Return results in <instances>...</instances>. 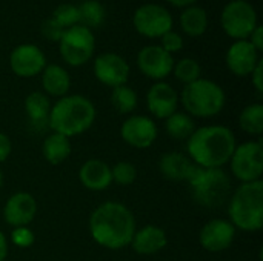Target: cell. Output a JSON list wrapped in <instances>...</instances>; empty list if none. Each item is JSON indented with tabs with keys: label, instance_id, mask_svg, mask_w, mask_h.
<instances>
[{
	"label": "cell",
	"instance_id": "3957f363",
	"mask_svg": "<svg viewBox=\"0 0 263 261\" xmlns=\"http://www.w3.org/2000/svg\"><path fill=\"white\" fill-rule=\"evenodd\" d=\"M96 106L85 95H65L52 106L48 118V128L52 132L68 138L86 132L96 122Z\"/></svg>",
	"mask_w": 263,
	"mask_h": 261
},
{
	"label": "cell",
	"instance_id": "8992f818",
	"mask_svg": "<svg viewBox=\"0 0 263 261\" xmlns=\"http://www.w3.org/2000/svg\"><path fill=\"white\" fill-rule=\"evenodd\" d=\"M196 202L205 208H219L230 200L231 180L222 168H199L190 178Z\"/></svg>",
	"mask_w": 263,
	"mask_h": 261
},
{
	"label": "cell",
	"instance_id": "60d3db41",
	"mask_svg": "<svg viewBox=\"0 0 263 261\" xmlns=\"http://www.w3.org/2000/svg\"><path fill=\"white\" fill-rule=\"evenodd\" d=\"M2 185H3V172L0 169V188H2Z\"/></svg>",
	"mask_w": 263,
	"mask_h": 261
},
{
	"label": "cell",
	"instance_id": "d590c367",
	"mask_svg": "<svg viewBox=\"0 0 263 261\" xmlns=\"http://www.w3.org/2000/svg\"><path fill=\"white\" fill-rule=\"evenodd\" d=\"M251 82H253V85H254L256 91H257L259 94H262L263 92V60L262 58L259 60L257 66H256V68H254V71L251 72Z\"/></svg>",
	"mask_w": 263,
	"mask_h": 261
},
{
	"label": "cell",
	"instance_id": "d6a6232c",
	"mask_svg": "<svg viewBox=\"0 0 263 261\" xmlns=\"http://www.w3.org/2000/svg\"><path fill=\"white\" fill-rule=\"evenodd\" d=\"M11 242L14 246L20 248V249H26L31 248L35 242L34 232L29 229V226H22V228H14L11 232Z\"/></svg>",
	"mask_w": 263,
	"mask_h": 261
},
{
	"label": "cell",
	"instance_id": "1f68e13d",
	"mask_svg": "<svg viewBox=\"0 0 263 261\" xmlns=\"http://www.w3.org/2000/svg\"><path fill=\"white\" fill-rule=\"evenodd\" d=\"M52 18L63 28H72L79 25V8L72 3H62L55 8Z\"/></svg>",
	"mask_w": 263,
	"mask_h": 261
},
{
	"label": "cell",
	"instance_id": "6da1fadb",
	"mask_svg": "<svg viewBox=\"0 0 263 261\" xmlns=\"http://www.w3.org/2000/svg\"><path fill=\"white\" fill-rule=\"evenodd\" d=\"M91 238L102 248L120 251L126 248L136 234V218L122 203L105 202L89 215Z\"/></svg>",
	"mask_w": 263,
	"mask_h": 261
},
{
	"label": "cell",
	"instance_id": "4dcf8cb0",
	"mask_svg": "<svg viewBox=\"0 0 263 261\" xmlns=\"http://www.w3.org/2000/svg\"><path fill=\"white\" fill-rule=\"evenodd\" d=\"M111 177L119 186H131L137 180V168L131 162H119L111 168Z\"/></svg>",
	"mask_w": 263,
	"mask_h": 261
},
{
	"label": "cell",
	"instance_id": "7402d4cb",
	"mask_svg": "<svg viewBox=\"0 0 263 261\" xmlns=\"http://www.w3.org/2000/svg\"><path fill=\"white\" fill-rule=\"evenodd\" d=\"M42 86L46 95L62 98L68 95L71 88V77L60 65H46L42 71Z\"/></svg>",
	"mask_w": 263,
	"mask_h": 261
},
{
	"label": "cell",
	"instance_id": "e0dca14e",
	"mask_svg": "<svg viewBox=\"0 0 263 261\" xmlns=\"http://www.w3.org/2000/svg\"><path fill=\"white\" fill-rule=\"evenodd\" d=\"M146 106L153 117L166 120L177 111L179 94L170 83L157 82L146 92Z\"/></svg>",
	"mask_w": 263,
	"mask_h": 261
},
{
	"label": "cell",
	"instance_id": "ab89813d",
	"mask_svg": "<svg viewBox=\"0 0 263 261\" xmlns=\"http://www.w3.org/2000/svg\"><path fill=\"white\" fill-rule=\"evenodd\" d=\"M168 3L174 5V6H179V8H183V6H191L196 0H166Z\"/></svg>",
	"mask_w": 263,
	"mask_h": 261
},
{
	"label": "cell",
	"instance_id": "83f0119b",
	"mask_svg": "<svg viewBox=\"0 0 263 261\" xmlns=\"http://www.w3.org/2000/svg\"><path fill=\"white\" fill-rule=\"evenodd\" d=\"M139 98L137 92L129 88L128 85H122L117 88H112L111 92V105L119 114H129L137 108Z\"/></svg>",
	"mask_w": 263,
	"mask_h": 261
},
{
	"label": "cell",
	"instance_id": "ffe728a7",
	"mask_svg": "<svg viewBox=\"0 0 263 261\" xmlns=\"http://www.w3.org/2000/svg\"><path fill=\"white\" fill-rule=\"evenodd\" d=\"M159 169L162 175L173 182H190L197 169V165L182 152H166L160 157Z\"/></svg>",
	"mask_w": 263,
	"mask_h": 261
},
{
	"label": "cell",
	"instance_id": "8d00e7d4",
	"mask_svg": "<svg viewBox=\"0 0 263 261\" xmlns=\"http://www.w3.org/2000/svg\"><path fill=\"white\" fill-rule=\"evenodd\" d=\"M12 151V143L9 140V137L3 132H0V163L6 162V158L11 155Z\"/></svg>",
	"mask_w": 263,
	"mask_h": 261
},
{
	"label": "cell",
	"instance_id": "d4e9b609",
	"mask_svg": "<svg viewBox=\"0 0 263 261\" xmlns=\"http://www.w3.org/2000/svg\"><path fill=\"white\" fill-rule=\"evenodd\" d=\"M180 26L183 32L191 37H200L208 28L206 11L200 6H188L180 15Z\"/></svg>",
	"mask_w": 263,
	"mask_h": 261
},
{
	"label": "cell",
	"instance_id": "9a60e30c",
	"mask_svg": "<svg viewBox=\"0 0 263 261\" xmlns=\"http://www.w3.org/2000/svg\"><path fill=\"white\" fill-rule=\"evenodd\" d=\"M94 75L100 83L109 88H117L126 85L129 77V65L122 55L105 52L94 60Z\"/></svg>",
	"mask_w": 263,
	"mask_h": 261
},
{
	"label": "cell",
	"instance_id": "f1b7e54d",
	"mask_svg": "<svg viewBox=\"0 0 263 261\" xmlns=\"http://www.w3.org/2000/svg\"><path fill=\"white\" fill-rule=\"evenodd\" d=\"M77 8H79V23H82V26L91 29V28H97L103 23L105 8L100 2L86 0Z\"/></svg>",
	"mask_w": 263,
	"mask_h": 261
},
{
	"label": "cell",
	"instance_id": "484cf974",
	"mask_svg": "<svg viewBox=\"0 0 263 261\" xmlns=\"http://www.w3.org/2000/svg\"><path fill=\"white\" fill-rule=\"evenodd\" d=\"M165 129L168 135L174 140H188L196 131V123L193 117H190L186 112L176 111L165 120Z\"/></svg>",
	"mask_w": 263,
	"mask_h": 261
},
{
	"label": "cell",
	"instance_id": "4316f807",
	"mask_svg": "<svg viewBox=\"0 0 263 261\" xmlns=\"http://www.w3.org/2000/svg\"><path fill=\"white\" fill-rule=\"evenodd\" d=\"M239 125L243 132L250 135H262L263 134V105L253 103L243 108L239 115Z\"/></svg>",
	"mask_w": 263,
	"mask_h": 261
},
{
	"label": "cell",
	"instance_id": "f546056e",
	"mask_svg": "<svg viewBox=\"0 0 263 261\" xmlns=\"http://www.w3.org/2000/svg\"><path fill=\"white\" fill-rule=\"evenodd\" d=\"M173 74L176 75V78L179 82H182L185 85H190V83H193V82L200 78L202 68H200L197 60L186 57V58H182L177 63H174Z\"/></svg>",
	"mask_w": 263,
	"mask_h": 261
},
{
	"label": "cell",
	"instance_id": "52a82bcc",
	"mask_svg": "<svg viewBox=\"0 0 263 261\" xmlns=\"http://www.w3.org/2000/svg\"><path fill=\"white\" fill-rule=\"evenodd\" d=\"M231 174L242 183L262 180L263 145L260 140L245 142L237 145L230 158Z\"/></svg>",
	"mask_w": 263,
	"mask_h": 261
},
{
	"label": "cell",
	"instance_id": "ba28073f",
	"mask_svg": "<svg viewBox=\"0 0 263 261\" xmlns=\"http://www.w3.org/2000/svg\"><path fill=\"white\" fill-rule=\"evenodd\" d=\"M60 55L69 66H82L89 62L94 54L96 38L91 29L76 25L63 31L60 38Z\"/></svg>",
	"mask_w": 263,
	"mask_h": 261
},
{
	"label": "cell",
	"instance_id": "277c9868",
	"mask_svg": "<svg viewBox=\"0 0 263 261\" xmlns=\"http://www.w3.org/2000/svg\"><path fill=\"white\" fill-rule=\"evenodd\" d=\"M230 223L245 232L263 228V180L242 183L228 200Z\"/></svg>",
	"mask_w": 263,
	"mask_h": 261
},
{
	"label": "cell",
	"instance_id": "44dd1931",
	"mask_svg": "<svg viewBox=\"0 0 263 261\" xmlns=\"http://www.w3.org/2000/svg\"><path fill=\"white\" fill-rule=\"evenodd\" d=\"M129 245L136 254L153 255V254H157L166 248L168 237L162 228L154 226V225H148V226H143L142 229L136 231Z\"/></svg>",
	"mask_w": 263,
	"mask_h": 261
},
{
	"label": "cell",
	"instance_id": "7a4b0ae2",
	"mask_svg": "<svg viewBox=\"0 0 263 261\" xmlns=\"http://www.w3.org/2000/svg\"><path fill=\"white\" fill-rule=\"evenodd\" d=\"M236 146L234 132L223 125L197 128L186 142L188 157L199 168H223Z\"/></svg>",
	"mask_w": 263,
	"mask_h": 261
},
{
	"label": "cell",
	"instance_id": "603a6c76",
	"mask_svg": "<svg viewBox=\"0 0 263 261\" xmlns=\"http://www.w3.org/2000/svg\"><path fill=\"white\" fill-rule=\"evenodd\" d=\"M51 100L45 92L35 91L25 98V112L31 125L37 129L48 128V118L51 112Z\"/></svg>",
	"mask_w": 263,
	"mask_h": 261
},
{
	"label": "cell",
	"instance_id": "cb8c5ba5",
	"mask_svg": "<svg viewBox=\"0 0 263 261\" xmlns=\"http://www.w3.org/2000/svg\"><path fill=\"white\" fill-rule=\"evenodd\" d=\"M42 154L49 165H54V166L62 165L71 154V142L68 137L62 134L51 132L43 140Z\"/></svg>",
	"mask_w": 263,
	"mask_h": 261
},
{
	"label": "cell",
	"instance_id": "8fae6325",
	"mask_svg": "<svg viewBox=\"0 0 263 261\" xmlns=\"http://www.w3.org/2000/svg\"><path fill=\"white\" fill-rule=\"evenodd\" d=\"M159 129L156 122L146 115H129L120 126L122 140L136 149H146L157 140Z\"/></svg>",
	"mask_w": 263,
	"mask_h": 261
},
{
	"label": "cell",
	"instance_id": "836d02e7",
	"mask_svg": "<svg viewBox=\"0 0 263 261\" xmlns=\"http://www.w3.org/2000/svg\"><path fill=\"white\" fill-rule=\"evenodd\" d=\"M63 28L51 17V18H46L42 26H40V32L45 38L51 40V42H60L62 35H63Z\"/></svg>",
	"mask_w": 263,
	"mask_h": 261
},
{
	"label": "cell",
	"instance_id": "e575fe53",
	"mask_svg": "<svg viewBox=\"0 0 263 261\" xmlns=\"http://www.w3.org/2000/svg\"><path fill=\"white\" fill-rule=\"evenodd\" d=\"M160 38H162V45L160 46L168 54H171V55H173V52H177V51H180L183 48V38H182V35L177 34V32H174V31H170V32L163 34Z\"/></svg>",
	"mask_w": 263,
	"mask_h": 261
},
{
	"label": "cell",
	"instance_id": "9c48e42d",
	"mask_svg": "<svg viewBox=\"0 0 263 261\" xmlns=\"http://www.w3.org/2000/svg\"><path fill=\"white\" fill-rule=\"evenodd\" d=\"M220 23L230 37L247 40L257 26V12L251 3L245 0H233L223 8Z\"/></svg>",
	"mask_w": 263,
	"mask_h": 261
},
{
	"label": "cell",
	"instance_id": "4fadbf2b",
	"mask_svg": "<svg viewBox=\"0 0 263 261\" xmlns=\"http://www.w3.org/2000/svg\"><path fill=\"white\" fill-rule=\"evenodd\" d=\"M236 228L230 220L214 218L203 225L199 234V242L202 248L208 252L219 254L231 248L236 238Z\"/></svg>",
	"mask_w": 263,
	"mask_h": 261
},
{
	"label": "cell",
	"instance_id": "5bb4252c",
	"mask_svg": "<svg viewBox=\"0 0 263 261\" xmlns=\"http://www.w3.org/2000/svg\"><path fill=\"white\" fill-rule=\"evenodd\" d=\"M137 66L143 75L153 80H163L173 72L174 58L159 45H149L140 49Z\"/></svg>",
	"mask_w": 263,
	"mask_h": 261
},
{
	"label": "cell",
	"instance_id": "7c38bea8",
	"mask_svg": "<svg viewBox=\"0 0 263 261\" xmlns=\"http://www.w3.org/2000/svg\"><path fill=\"white\" fill-rule=\"evenodd\" d=\"M9 66L15 75L29 78L42 74L46 66V57L39 46L25 43L12 49L9 55Z\"/></svg>",
	"mask_w": 263,
	"mask_h": 261
},
{
	"label": "cell",
	"instance_id": "ac0fdd59",
	"mask_svg": "<svg viewBox=\"0 0 263 261\" xmlns=\"http://www.w3.org/2000/svg\"><path fill=\"white\" fill-rule=\"evenodd\" d=\"M259 60V51L248 40H236L227 52V66L237 77L251 75Z\"/></svg>",
	"mask_w": 263,
	"mask_h": 261
},
{
	"label": "cell",
	"instance_id": "2e32d148",
	"mask_svg": "<svg viewBox=\"0 0 263 261\" xmlns=\"http://www.w3.org/2000/svg\"><path fill=\"white\" fill-rule=\"evenodd\" d=\"M37 214V202L29 192L12 194L3 206L5 222L14 228L29 226Z\"/></svg>",
	"mask_w": 263,
	"mask_h": 261
},
{
	"label": "cell",
	"instance_id": "d6986e66",
	"mask_svg": "<svg viewBox=\"0 0 263 261\" xmlns=\"http://www.w3.org/2000/svg\"><path fill=\"white\" fill-rule=\"evenodd\" d=\"M79 180L88 191L100 192L111 186V168L108 163L99 158L86 160L79 169Z\"/></svg>",
	"mask_w": 263,
	"mask_h": 261
},
{
	"label": "cell",
	"instance_id": "30bf717a",
	"mask_svg": "<svg viewBox=\"0 0 263 261\" xmlns=\"http://www.w3.org/2000/svg\"><path fill=\"white\" fill-rule=\"evenodd\" d=\"M133 23L136 31L148 38H157L173 31V17L170 11L156 3H146L137 8Z\"/></svg>",
	"mask_w": 263,
	"mask_h": 261
},
{
	"label": "cell",
	"instance_id": "74e56055",
	"mask_svg": "<svg viewBox=\"0 0 263 261\" xmlns=\"http://www.w3.org/2000/svg\"><path fill=\"white\" fill-rule=\"evenodd\" d=\"M251 40H248L259 52L263 51V28L260 25H257L256 28H254V31L251 32Z\"/></svg>",
	"mask_w": 263,
	"mask_h": 261
},
{
	"label": "cell",
	"instance_id": "f35d334b",
	"mask_svg": "<svg viewBox=\"0 0 263 261\" xmlns=\"http://www.w3.org/2000/svg\"><path fill=\"white\" fill-rule=\"evenodd\" d=\"M8 251H9V248H8V240H6L5 234L0 231V261L6 260Z\"/></svg>",
	"mask_w": 263,
	"mask_h": 261
},
{
	"label": "cell",
	"instance_id": "5b68a950",
	"mask_svg": "<svg viewBox=\"0 0 263 261\" xmlns=\"http://www.w3.org/2000/svg\"><path fill=\"white\" fill-rule=\"evenodd\" d=\"M179 100H182L190 117L211 118L222 112L227 95L220 85L200 77L199 80L185 85Z\"/></svg>",
	"mask_w": 263,
	"mask_h": 261
}]
</instances>
